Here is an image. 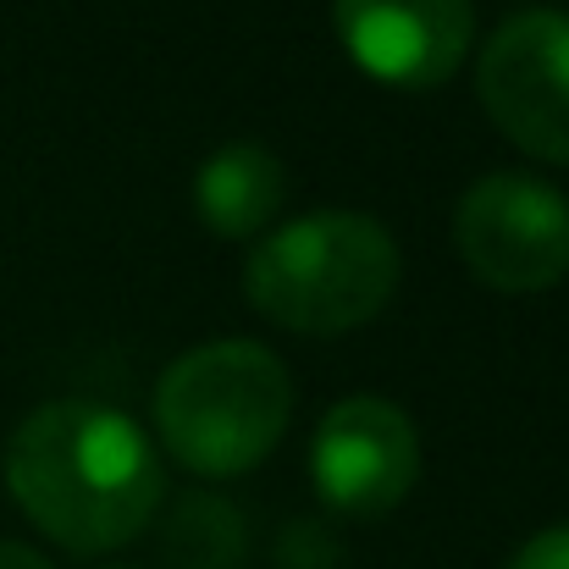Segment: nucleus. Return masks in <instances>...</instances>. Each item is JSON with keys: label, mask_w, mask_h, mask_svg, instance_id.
<instances>
[{"label": "nucleus", "mask_w": 569, "mask_h": 569, "mask_svg": "<svg viewBox=\"0 0 569 569\" xmlns=\"http://www.w3.org/2000/svg\"><path fill=\"white\" fill-rule=\"evenodd\" d=\"M465 266L498 293H542L569 277V199L531 172H492L453 210Z\"/></svg>", "instance_id": "20e7f679"}, {"label": "nucleus", "mask_w": 569, "mask_h": 569, "mask_svg": "<svg viewBox=\"0 0 569 569\" xmlns=\"http://www.w3.org/2000/svg\"><path fill=\"white\" fill-rule=\"evenodd\" d=\"M0 569H50V559H39L22 542H0Z\"/></svg>", "instance_id": "9d476101"}, {"label": "nucleus", "mask_w": 569, "mask_h": 569, "mask_svg": "<svg viewBox=\"0 0 569 569\" xmlns=\"http://www.w3.org/2000/svg\"><path fill=\"white\" fill-rule=\"evenodd\" d=\"M288 193L282 161L254 144V139H232L216 156H204V167L193 172V210L216 238H254L277 221Z\"/></svg>", "instance_id": "6e6552de"}, {"label": "nucleus", "mask_w": 569, "mask_h": 569, "mask_svg": "<svg viewBox=\"0 0 569 569\" xmlns=\"http://www.w3.org/2000/svg\"><path fill=\"white\" fill-rule=\"evenodd\" d=\"M332 22L360 72L392 89L448 83L476 33L470 0H332Z\"/></svg>", "instance_id": "0eeeda50"}, {"label": "nucleus", "mask_w": 569, "mask_h": 569, "mask_svg": "<svg viewBox=\"0 0 569 569\" xmlns=\"http://www.w3.org/2000/svg\"><path fill=\"white\" fill-rule=\"evenodd\" d=\"M403 260L392 232L360 210L293 216L249 249L243 293L249 305L305 338H338L377 321L398 293Z\"/></svg>", "instance_id": "f03ea898"}, {"label": "nucleus", "mask_w": 569, "mask_h": 569, "mask_svg": "<svg viewBox=\"0 0 569 569\" xmlns=\"http://www.w3.org/2000/svg\"><path fill=\"white\" fill-rule=\"evenodd\" d=\"M293 420L288 366L249 338L199 343L167 366L156 387V426L167 453L193 476H243L254 470Z\"/></svg>", "instance_id": "7ed1b4c3"}, {"label": "nucleus", "mask_w": 569, "mask_h": 569, "mask_svg": "<svg viewBox=\"0 0 569 569\" xmlns=\"http://www.w3.org/2000/svg\"><path fill=\"white\" fill-rule=\"evenodd\" d=\"M509 569H569V526H553L542 537H531Z\"/></svg>", "instance_id": "1a4fd4ad"}, {"label": "nucleus", "mask_w": 569, "mask_h": 569, "mask_svg": "<svg viewBox=\"0 0 569 569\" xmlns=\"http://www.w3.org/2000/svg\"><path fill=\"white\" fill-rule=\"evenodd\" d=\"M310 476H316V492L338 515L377 520L387 509H398L409 498L415 476H420L415 420L392 398H377V392L343 398L316 426Z\"/></svg>", "instance_id": "423d86ee"}, {"label": "nucleus", "mask_w": 569, "mask_h": 569, "mask_svg": "<svg viewBox=\"0 0 569 569\" xmlns=\"http://www.w3.org/2000/svg\"><path fill=\"white\" fill-rule=\"evenodd\" d=\"M17 509L67 553H117L161 509L167 476L150 437L111 403L50 398L6 442Z\"/></svg>", "instance_id": "f257e3e1"}, {"label": "nucleus", "mask_w": 569, "mask_h": 569, "mask_svg": "<svg viewBox=\"0 0 569 569\" xmlns=\"http://www.w3.org/2000/svg\"><path fill=\"white\" fill-rule=\"evenodd\" d=\"M476 89L526 156L569 167V11L531 6L498 22L476 61Z\"/></svg>", "instance_id": "39448f33"}]
</instances>
